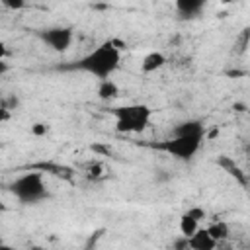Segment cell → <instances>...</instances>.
<instances>
[{
  "label": "cell",
  "mask_w": 250,
  "mask_h": 250,
  "mask_svg": "<svg viewBox=\"0 0 250 250\" xmlns=\"http://www.w3.org/2000/svg\"><path fill=\"white\" fill-rule=\"evenodd\" d=\"M119 62H121L119 49L113 43H104V45L96 47L94 51H90L88 55H84L82 59H78L68 68L82 70V72L92 74L100 80H107L119 68Z\"/></svg>",
  "instance_id": "cell-1"
},
{
  "label": "cell",
  "mask_w": 250,
  "mask_h": 250,
  "mask_svg": "<svg viewBox=\"0 0 250 250\" xmlns=\"http://www.w3.org/2000/svg\"><path fill=\"white\" fill-rule=\"evenodd\" d=\"M115 115V129L119 133H141L150 123V107L133 104L113 109Z\"/></svg>",
  "instance_id": "cell-2"
},
{
  "label": "cell",
  "mask_w": 250,
  "mask_h": 250,
  "mask_svg": "<svg viewBox=\"0 0 250 250\" xmlns=\"http://www.w3.org/2000/svg\"><path fill=\"white\" fill-rule=\"evenodd\" d=\"M10 189L21 203H37V201L47 197L45 180L39 172H27V174L20 176L10 186Z\"/></svg>",
  "instance_id": "cell-3"
},
{
  "label": "cell",
  "mask_w": 250,
  "mask_h": 250,
  "mask_svg": "<svg viewBox=\"0 0 250 250\" xmlns=\"http://www.w3.org/2000/svg\"><path fill=\"white\" fill-rule=\"evenodd\" d=\"M201 143L199 139H186V137H170L162 143L156 145V148L164 150L166 154L178 158V160H191L197 150L201 148Z\"/></svg>",
  "instance_id": "cell-4"
},
{
  "label": "cell",
  "mask_w": 250,
  "mask_h": 250,
  "mask_svg": "<svg viewBox=\"0 0 250 250\" xmlns=\"http://www.w3.org/2000/svg\"><path fill=\"white\" fill-rule=\"evenodd\" d=\"M37 35H39V39H41L47 47H51V49L57 51V53H64V51L72 45V39H74L72 29L66 27V25L45 27V29H41Z\"/></svg>",
  "instance_id": "cell-5"
},
{
  "label": "cell",
  "mask_w": 250,
  "mask_h": 250,
  "mask_svg": "<svg viewBox=\"0 0 250 250\" xmlns=\"http://www.w3.org/2000/svg\"><path fill=\"white\" fill-rule=\"evenodd\" d=\"M172 137H186V139H199V141H203V137H205V125L199 119L180 121L172 129Z\"/></svg>",
  "instance_id": "cell-6"
},
{
  "label": "cell",
  "mask_w": 250,
  "mask_h": 250,
  "mask_svg": "<svg viewBox=\"0 0 250 250\" xmlns=\"http://www.w3.org/2000/svg\"><path fill=\"white\" fill-rule=\"evenodd\" d=\"M174 6H176V12L180 14V18L191 20V18H197L203 12L205 2L203 0H178Z\"/></svg>",
  "instance_id": "cell-7"
},
{
  "label": "cell",
  "mask_w": 250,
  "mask_h": 250,
  "mask_svg": "<svg viewBox=\"0 0 250 250\" xmlns=\"http://www.w3.org/2000/svg\"><path fill=\"white\" fill-rule=\"evenodd\" d=\"M217 240L209 234L207 229H199L195 234L189 236V248L191 250H217Z\"/></svg>",
  "instance_id": "cell-8"
},
{
  "label": "cell",
  "mask_w": 250,
  "mask_h": 250,
  "mask_svg": "<svg viewBox=\"0 0 250 250\" xmlns=\"http://www.w3.org/2000/svg\"><path fill=\"white\" fill-rule=\"evenodd\" d=\"M166 64V57L162 55V53H158V51H152V53H148V55H145L143 57V61H141V70L143 72H156L158 68H162Z\"/></svg>",
  "instance_id": "cell-9"
},
{
  "label": "cell",
  "mask_w": 250,
  "mask_h": 250,
  "mask_svg": "<svg viewBox=\"0 0 250 250\" xmlns=\"http://www.w3.org/2000/svg\"><path fill=\"white\" fill-rule=\"evenodd\" d=\"M219 166L227 172V174H230L238 184H242V186H246V174L240 170V166L234 162V160H230L229 156H219Z\"/></svg>",
  "instance_id": "cell-10"
},
{
  "label": "cell",
  "mask_w": 250,
  "mask_h": 250,
  "mask_svg": "<svg viewBox=\"0 0 250 250\" xmlns=\"http://www.w3.org/2000/svg\"><path fill=\"white\" fill-rule=\"evenodd\" d=\"M119 96V86L113 82V80H100V86H98V98L107 102V100H115Z\"/></svg>",
  "instance_id": "cell-11"
},
{
  "label": "cell",
  "mask_w": 250,
  "mask_h": 250,
  "mask_svg": "<svg viewBox=\"0 0 250 250\" xmlns=\"http://www.w3.org/2000/svg\"><path fill=\"white\" fill-rule=\"evenodd\" d=\"M199 230V221L197 219H193L188 211L180 217V232H182V236H191V234H195Z\"/></svg>",
  "instance_id": "cell-12"
},
{
  "label": "cell",
  "mask_w": 250,
  "mask_h": 250,
  "mask_svg": "<svg viewBox=\"0 0 250 250\" xmlns=\"http://www.w3.org/2000/svg\"><path fill=\"white\" fill-rule=\"evenodd\" d=\"M207 230H209V234H211L217 242L229 240V234H230V229H229V225H227L225 221H215V223H211V225L207 227Z\"/></svg>",
  "instance_id": "cell-13"
},
{
  "label": "cell",
  "mask_w": 250,
  "mask_h": 250,
  "mask_svg": "<svg viewBox=\"0 0 250 250\" xmlns=\"http://www.w3.org/2000/svg\"><path fill=\"white\" fill-rule=\"evenodd\" d=\"M248 47H250V27H244L238 33V37L234 39V53L242 55V53H246Z\"/></svg>",
  "instance_id": "cell-14"
},
{
  "label": "cell",
  "mask_w": 250,
  "mask_h": 250,
  "mask_svg": "<svg viewBox=\"0 0 250 250\" xmlns=\"http://www.w3.org/2000/svg\"><path fill=\"white\" fill-rule=\"evenodd\" d=\"M172 250H191V248H189V238H188V236H178V238H174Z\"/></svg>",
  "instance_id": "cell-15"
},
{
  "label": "cell",
  "mask_w": 250,
  "mask_h": 250,
  "mask_svg": "<svg viewBox=\"0 0 250 250\" xmlns=\"http://www.w3.org/2000/svg\"><path fill=\"white\" fill-rule=\"evenodd\" d=\"M47 131H49V127H47L45 123H35V125L31 127V133H33V135H37V137L47 135Z\"/></svg>",
  "instance_id": "cell-16"
},
{
  "label": "cell",
  "mask_w": 250,
  "mask_h": 250,
  "mask_svg": "<svg viewBox=\"0 0 250 250\" xmlns=\"http://www.w3.org/2000/svg\"><path fill=\"white\" fill-rule=\"evenodd\" d=\"M4 6H10V8H21L23 4H21V2H10V0H4Z\"/></svg>",
  "instance_id": "cell-17"
},
{
  "label": "cell",
  "mask_w": 250,
  "mask_h": 250,
  "mask_svg": "<svg viewBox=\"0 0 250 250\" xmlns=\"http://www.w3.org/2000/svg\"><path fill=\"white\" fill-rule=\"evenodd\" d=\"M248 156H250V146H248Z\"/></svg>",
  "instance_id": "cell-18"
}]
</instances>
